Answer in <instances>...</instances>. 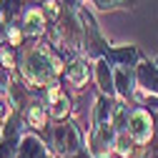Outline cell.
<instances>
[{"mask_svg": "<svg viewBox=\"0 0 158 158\" xmlns=\"http://www.w3.org/2000/svg\"><path fill=\"white\" fill-rule=\"evenodd\" d=\"M115 135H118V131L110 121L95 123L85 133V148L90 151L93 158H110V156H115Z\"/></svg>", "mask_w": 158, "mask_h": 158, "instance_id": "obj_3", "label": "cell"}, {"mask_svg": "<svg viewBox=\"0 0 158 158\" xmlns=\"http://www.w3.org/2000/svg\"><path fill=\"white\" fill-rule=\"evenodd\" d=\"M20 25H23V30H25V38H28V40L38 43L40 38H45L50 20H48V15H45L43 8H25V13H23V18H20Z\"/></svg>", "mask_w": 158, "mask_h": 158, "instance_id": "obj_7", "label": "cell"}, {"mask_svg": "<svg viewBox=\"0 0 158 158\" xmlns=\"http://www.w3.org/2000/svg\"><path fill=\"white\" fill-rule=\"evenodd\" d=\"M65 158H93V156H90V151H88V148H81L78 153H73V156H65Z\"/></svg>", "mask_w": 158, "mask_h": 158, "instance_id": "obj_18", "label": "cell"}, {"mask_svg": "<svg viewBox=\"0 0 158 158\" xmlns=\"http://www.w3.org/2000/svg\"><path fill=\"white\" fill-rule=\"evenodd\" d=\"M23 118H25V126L30 131H45L48 128V121H50V113H48V106L40 103V101H33L25 110H23Z\"/></svg>", "mask_w": 158, "mask_h": 158, "instance_id": "obj_12", "label": "cell"}, {"mask_svg": "<svg viewBox=\"0 0 158 158\" xmlns=\"http://www.w3.org/2000/svg\"><path fill=\"white\" fill-rule=\"evenodd\" d=\"M113 83H115V98L123 103H133V93H135V70L133 68H121L113 65Z\"/></svg>", "mask_w": 158, "mask_h": 158, "instance_id": "obj_9", "label": "cell"}, {"mask_svg": "<svg viewBox=\"0 0 158 158\" xmlns=\"http://www.w3.org/2000/svg\"><path fill=\"white\" fill-rule=\"evenodd\" d=\"M115 103H118V98H110V95H103V93L95 90V95H93V108H90V126L113 121Z\"/></svg>", "mask_w": 158, "mask_h": 158, "instance_id": "obj_11", "label": "cell"}, {"mask_svg": "<svg viewBox=\"0 0 158 158\" xmlns=\"http://www.w3.org/2000/svg\"><path fill=\"white\" fill-rule=\"evenodd\" d=\"M65 58L48 43H33L20 53L18 73L33 90H45L63 78Z\"/></svg>", "mask_w": 158, "mask_h": 158, "instance_id": "obj_1", "label": "cell"}, {"mask_svg": "<svg viewBox=\"0 0 158 158\" xmlns=\"http://www.w3.org/2000/svg\"><path fill=\"white\" fill-rule=\"evenodd\" d=\"M128 133L133 135V141L138 146H148L153 143V138L158 133V126H156V118L151 110L141 108V106H135L131 110V123H128Z\"/></svg>", "mask_w": 158, "mask_h": 158, "instance_id": "obj_4", "label": "cell"}, {"mask_svg": "<svg viewBox=\"0 0 158 158\" xmlns=\"http://www.w3.org/2000/svg\"><path fill=\"white\" fill-rule=\"evenodd\" d=\"M128 3H131V5H133V3H135V0H128Z\"/></svg>", "mask_w": 158, "mask_h": 158, "instance_id": "obj_19", "label": "cell"}, {"mask_svg": "<svg viewBox=\"0 0 158 158\" xmlns=\"http://www.w3.org/2000/svg\"><path fill=\"white\" fill-rule=\"evenodd\" d=\"M45 106L50 113V121H68L70 113H73V101L70 95L63 90L60 81L53 83L50 88H45Z\"/></svg>", "mask_w": 158, "mask_h": 158, "instance_id": "obj_6", "label": "cell"}, {"mask_svg": "<svg viewBox=\"0 0 158 158\" xmlns=\"http://www.w3.org/2000/svg\"><path fill=\"white\" fill-rule=\"evenodd\" d=\"M106 58L113 63V65H121V68H133L135 70V65L143 60V53L138 50L135 45H108V50H106Z\"/></svg>", "mask_w": 158, "mask_h": 158, "instance_id": "obj_10", "label": "cell"}, {"mask_svg": "<svg viewBox=\"0 0 158 158\" xmlns=\"http://www.w3.org/2000/svg\"><path fill=\"white\" fill-rule=\"evenodd\" d=\"M133 103L141 106V108H146V110H151V113L156 115V113H158V93L151 90V88H143V85H135Z\"/></svg>", "mask_w": 158, "mask_h": 158, "instance_id": "obj_13", "label": "cell"}, {"mask_svg": "<svg viewBox=\"0 0 158 158\" xmlns=\"http://www.w3.org/2000/svg\"><path fill=\"white\" fill-rule=\"evenodd\" d=\"M18 63H20L18 48H13L10 43H0V65L8 70H18Z\"/></svg>", "mask_w": 158, "mask_h": 158, "instance_id": "obj_15", "label": "cell"}, {"mask_svg": "<svg viewBox=\"0 0 158 158\" xmlns=\"http://www.w3.org/2000/svg\"><path fill=\"white\" fill-rule=\"evenodd\" d=\"M18 146H20V141L0 135V158H18Z\"/></svg>", "mask_w": 158, "mask_h": 158, "instance_id": "obj_16", "label": "cell"}, {"mask_svg": "<svg viewBox=\"0 0 158 158\" xmlns=\"http://www.w3.org/2000/svg\"><path fill=\"white\" fill-rule=\"evenodd\" d=\"M43 10H45V15H48V20H58V18L63 15V3L60 0H43V5H40Z\"/></svg>", "mask_w": 158, "mask_h": 158, "instance_id": "obj_17", "label": "cell"}, {"mask_svg": "<svg viewBox=\"0 0 158 158\" xmlns=\"http://www.w3.org/2000/svg\"><path fill=\"white\" fill-rule=\"evenodd\" d=\"M43 133H45V143L55 158H65V156H73L81 148H85L83 131L70 118L68 121H53V126H48Z\"/></svg>", "mask_w": 158, "mask_h": 158, "instance_id": "obj_2", "label": "cell"}, {"mask_svg": "<svg viewBox=\"0 0 158 158\" xmlns=\"http://www.w3.org/2000/svg\"><path fill=\"white\" fill-rule=\"evenodd\" d=\"M93 78V60L81 53V55H75V58H68L65 60V70H63V81L68 85H73L75 90H83L88 85V81Z\"/></svg>", "mask_w": 158, "mask_h": 158, "instance_id": "obj_5", "label": "cell"}, {"mask_svg": "<svg viewBox=\"0 0 158 158\" xmlns=\"http://www.w3.org/2000/svg\"><path fill=\"white\" fill-rule=\"evenodd\" d=\"M135 148H138V143L133 141V135L128 131H118V135H115V156L118 158H131L135 153Z\"/></svg>", "mask_w": 158, "mask_h": 158, "instance_id": "obj_14", "label": "cell"}, {"mask_svg": "<svg viewBox=\"0 0 158 158\" xmlns=\"http://www.w3.org/2000/svg\"><path fill=\"white\" fill-rule=\"evenodd\" d=\"M93 85L98 93L115 98V83H113V63L106 55L93 58Z\"/></svg>", "mask_w": 158, "mask_h": 158, "instance_id": "obj_8", "label": "cell"}]
</instances>
